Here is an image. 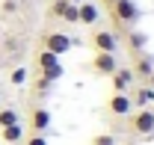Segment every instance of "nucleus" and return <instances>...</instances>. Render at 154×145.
<instances>
[{
    "mask_svg": "<svg viewBox=\"0 0 154 145\" xmlns=\"http://www.w3.org/2000/svg\"><path fill=\"white\" fill-rule=\"evenodd\" d=\"M107 12H110L116 30H119L122 36H125L136 21H139V6H136L134 0H113V3L107 6Z\"/></svg>",
    "mask_w": 154,
    "mask_h": 145,
    "instance_id": "obj_1",
    "label": "nucleus"
},
{
    "mask_svg": "<svg viewBox=\"0 0 154 145\" xmlns=\"http://www.w3.org/2000/svg\"><path fill=\"white\" fill-rule=\"evenodd\" d=\"M42 48L51 51V54H57V56H62V54H68V51L74 48V39L65 36L62 30H54V33H45V36H42Z\"/></svg>",
    "mask_w": 154,
    "mask_h": 145,
    "instance_id": "obj_2",
    "label": "nucleus"
},
{
    "mask_svg": "<svg viewBox=\"0 0 154 145\" xmlns=\"http://www.w3.org/2000/svg\"><path fill=\"white\" fill-rule=\"evenodd\" d=\"M89 45H92L95 54H116L119 51V36L110 33V30H92Z\"/></svg>",
    "mask_w": 154,
    "mask_h": 145,
    "instance_id": "obj_3",
    "label": "nucleus"
},
{
    "mask_svg": "<svg viewBox=\"0 0 154 145\" xmlns=\"http://www.w3.org/2000/svg\"><path fill=\"white\" fill-rule=\"evenodd\" d=\"M131 133H136V136H151L154 133V110L151 107H142L131 116Z\"/></svg>",
    "mask_w": 154,
    "mask_h": 145,
    "instance_id": "obj_4",
    "label": "nucleus"
},
{
    "mask_svg": "<svg viewBox=\"0 0 154 145\" xmlns=\"http://www.w3.org/2000/svg\"><path fill=\"white\" fill-rule=\"evenodd\" d=\"M131 71H134L136 80L145 83V80L151 77V71H154V56L145 54V51H142V54H134V65H131Z\"/></svg>",
    "mask_w": 154,
    "mask_h": 145,
    "instance_id": "obj_5",
    "label": "nucleus"
},
{
    "mask_svg": "<svg viewBox=\"0 0 154 145\" xmlns=\"http://www.w3.org/2000/svg\"><path fill=\"white\" fill-rule=\"evenodd\" d=\"M89 65H92V71H95V74H101V77H110V74L119 68V59H116V54H95Z\"/></svg>",
    "mask_w": 154,
    "mask_h": 145,
    "instance_id": "obj_6",
    "label": "nucleus"
},
{
    "mask_svg": "<svg viewBox=\"0 0 154 145\" xmlns=\"http://www.w3.org/2000/svg\"><path fill=\"white\" fill-rule=\"evenodd\" d=\"M107 110H110L113 116H131L134 101H131V95H128V92H113V95H110V101H107Z\"/></svg>",
    "mask_w": 154,
    "mask_h": 145,
    "instance_id": "obj_7",
    "label": "nucleus"
},
{
    "mask_svg": "<svg viewBox=\"0 0 154 145\" xmlns=\"http://www.w3.org/2000/svg\"><path fill=\"white\" fill-rule=\"evenodd\" d=\"M51 122H54V116H51L48 107H33L30 110V130L33 133H45L51 127Z\"/></svg>",
    "mask_w": 154,
    "mask_h": 145,
    "instance_id": "obj_8",
    "label": "nucleus"
},
{
    "mask_svg": "<svg viewBox=\"0 0 154 145\" xmlns=\"http://www.w3.org/2000/svg\"><path fill=\"white\" fill-rule=\"evenodd\" d=\"M148 48V33H142V30H128L125 33V51L134 56V54H142Z\"/></svg>",
    "mask_w": 154,
    "mask_h": 145,
    "instance_id": "obj_9",
    "label": "nucleus"
},
{
    "mask_svg": "<svg viewBox=\"0 0 154 145\" xmlns=\"http://www.w3.org/2000/svg\"><path fill=\"white\" fill-rule=\"evenodd\" d=\"M98 18H101V9H98L95 3H89V0L77 3V24H83V27H95Z\"/></svg>",
    "mask_w": 154,
    "mask_h": 145,
    "instance_id": "obj_10",
    "label": "nucleus"
},
{
    "mask_svg": "<svg viewBox=\"0 0 154 145\" xmlns=\"http://www.w3.org/2000/svg\"><path fill=\"white\" fill-rule=\"evenodd\" d=\"M110 80H113V92H128V89L136 83L134 71H131V68H122V65H119V68L110 74Z\"/></svg>",
    "mask_w": 154,
    "mask_h": 145,
    "instance_id": "obj_11",
    "label": "nucleus"
},
{
    "mask_svg": "<svg viewBox=\"0 0 154 145\" xmlns=\"http://www.w3.org/2000/svg\"><path fill=\"white\" fill-rule=\"evenodd\" d=\"M0 139L6 145H18V142H24V125H6V127H0Z\"/></svg>",
    "mask_w": 154,
    "mask_h": 145,
    "instance_id": "obj_12",
    "label": "nucleus"
},
{
    "mask_svg": "<svg viewBox=\"0 0 154 145\" xmlns=\"http://www.w3.org/2000/svg\"><path fill=\"white\" fill-rule=\"evenodd\" d=\"M131 101H134V107H151L154 104V86H148V83H145V86H139V89L134 92V98H131Z\"/></svg>",
    "mask_w": 154,
    "mask_h": 145,
    "instance_id": "obj_13",
    "label": "nucleus"
},
{
    "mask_svg": "<svg viewBox=\"0 0 154 145\" xmlns=\"http://www.w3.org/2000/svg\"><path fill=\"white\" fill-rule=\"evenodd\" d=\"M36 65H38V71H45V68H54V65H59V56L42 48V51L36 54Z\"/></svg>",
    "mask_w": 154,
    "mask_h": 145,
    "instance_id": "obj_14",
    "label": "nucleus"
},
{
    "mask_svg": "<svg viewBox=\"0 0 154 145\" xmlns=\"http://www.w3.org/2000/svg\"><path fill=\"white\" fill-rule=\"evenodd\" d=\"M68 0H51V6H48V15L51 18H57V21H62L65 18V12H68Z\"/></svg>",
    "mask_w": 154,
    "mask_h": 145,
    "instance_id": "obj_15",
    "label": "nucleus"
},
{
    "mask_svg": "<svg viewBox=\"0 0 154 145\" xmlns=\"http://www.w3.org/2000/svg\"><path fill=\"white\" fill-rule=\"evenodd\" d=\"M51 89H54V83H51L48 77H42V74H38L36 80H33V92H36L38 98H45V95H48Z\"/></svg>",
    "mask_w": 154,
    "mask_h": 145,
    "instance_id": "obj_16",
    "label": "nucleus"
},
{
    "mask_svg": "<svg viewBox=\"0 0 154 145\" xmlns=\"http://www.w3.org/2000/svg\"><path fill=\"white\" fill-rule=\"evenodd\" d=\"M21 119H18V113L12 107H0V127H6V125H18Z\"/></svg>",
    "mask_w": 154,
    "mask_h": 145,
    "instance_id": "obj_17",
    "label": "nucleus"
},
{
    "mask_svg": "<svg viewBox=\"0 0 154 145\" xmlns=\"http://www.w3.org/2000/svg\"><path fill=\"white\" fill-rule=\"evenodd\" d=\"M9 83H12V86H24V83H27V68H24V65L12 68V74H9Z\"/></svg>",
    "mask_w": 154,
    "mask_h": 145,
    "instance_id": "obj_18",
    "label": "nucleus"
},
{
    "mask_svg": "<svg viewBox=\"0 0 154 145\" xmlns=\"http://www.w3.org/2000/svg\"><path fill=\"white\" fill-rule=\"evenodd\" d=\"M89 145H116V136L113 133H95Z\"/></svg>",
    "mask_w": 154,
    "mask_h": 145,
    "instance_id": "obj_19",
    "label": "nucleus"
},
{
    "mask_svg": "<svg viewBox=\"0 0 154 145\" xmlns=\"http://www.w3.org/2000/svg\"><path fill=\"white\" fill-rule=\"evenodd\" d=\"M24 145H48V136L45 133H30V136H24Z\"/></svg>",
    "mask_w": 154,
    "mask_h": 145,
    "instance_id": "obj_20",
    "label": "nucleus"
},
{
    "mask_svg": "<svg viewBox=\"0 0 154 145\" xmlns=\"http://www.w3.org/2000/svg\"><path fill=\"white\" fill-rule=\"evenodd\" d=\"M0 9H3V15H15V12H18V3H15V0H3Z\"/></svg>",
    "mask_w": 154,
    "mask_h": 145,
    "instance_id": "obj_21",
    "label": "nucleus"
},
{
    "mask_svg": "<svg viewBox=\"0 0 154 145\" xmlns=\"http://www.w3.org/2000/svg\"><path fill=\"white\" fill-rule=\"evenodd\" d=\"M145 83H148V86H154V71H151V77H148V80H145Z\"/></svg>",
    "mask_w": 154,
    "mask_h": 145,
    "instance_id": "obj_22",
    "label": "nucleus"
},
{
    "mask_svg": "<svg viewBox=\"0 0 154 145\" xmlns=\"http://www.w3.org/2000/svg\"><path fill=\"white\" fill-rule=\"evenodd\" d=\"M101 3H104V6H110V3H113V0H101Z\"/></svg>",
    "mask_w": 154,
    "mask_h": 145,
    "instance_id": "obj_23",
    "label": "nucleus"
},
{
    "mask_svg": "<svg viewBox=\"0 0 154 145\" xmlns=\"http://www.w3.org/2000/svg\"><path fill=\"white\" fill-rule=\"evenodd\" d=\"M68 3H74V6H77V3H83V0H68Z\"/></svg>",
    "mask_w": 154,
    "mask_h": 145,
    "instance_id": "obj_24",
    "label": "nucleus"
}]
</instances>
